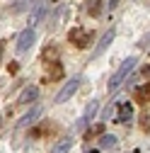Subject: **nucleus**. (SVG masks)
Returning a JSON list of instances; mask_svg holds the SVG:
<instances>
[{
    "mask_svg": "<svg viewBox=\"0 0 150 153\" xmlns=\"http://www.w3.org/2000/svg\"><path fill=\"white\" fill-rule=\"evenodd\" d=\"M41 117V107H34V109H29L27 114H24V117L20 119V122H17V129H24V126H32L36 119H39Z\"/></svg>",
    "mask_w": 150,
    "mask_h": 153,
    "instance_id": "obj_8",
    "label": "nucleus"
},
{
    "mask_svg": "<svg viewBox=\"0 0 150 153\" xmlns=\"http://www.w3.org/2000/svg\"><path fill=\"white\" fill-rule=\"evenodd\" d=\"M70 146H73V139H70V136H63L58 143L53 146V151H51V153H68V151H70Z\"/></svg>",
    "mask_w": 150,
    "mask_h": 153,
    "instance_id": "obj_11",
    "label": "nucleus"
},
{
    "mask_svg": "<svg viewBox=\"0 0 150 153\" xmlns=\"http://www.w3.org/2000/svg\"><path fill=\"white\" fill-rule=\"evenodd\" d=\"M49 12V3H44V0H41V3H36V7L32 10V17H29V22L32 25H39L41 20H44V15Z\"/></svg>",
    "mask_w": 150,
    "mask_h": 153,
    "instance_id": "obj_9",
    "label": "nucleus"
},
{
    "mask_svg": "<svg viewBox=\"0 0 150 153\" xmlns=\"http://www.w3.org/2000/svg\"><path fill=\"white\" fill-rule=\"evenodd\" d=\"M56 56H58V49L56 46H46L44 49V61H51V59H56Z\"/></svg>",
    "mask_w": 150,
    "mask_h": 153,
    "instance_id": "obj_14",
    "label": "nucleus"
},
{
    "mask_svg": "<svg viewBox=\"0 0 150 153\" xmlns=\"http://www.w3.org/2000/svg\"><path fill=\"white\" fill-rule=\"evenodd\" d=\"M49 75H51V78H61V75H63V68H61L58 63H56V66L51 68V73H49Z\"/></svg>",
    "mask_w": 150,
    "mask_h": 153,
    "instance_id": "obj_16",
    "label": "nucleus"
},
{
    "mask_svg": "<svg viewBox=\"0 0 150 153\" xmlns=\"http://www.w3.org/2000/svg\"><path fill=\"white\" fill-rule=\"evenodd\" d=\"M136 63H138V59H133V56H131V59H126V61L116 68V73L111 75V80H109V85H107V88H109V92H116V90L126 83V78H128L131 73H133Z\"/></svg>",
    "mask_w": 150,
    "mask_h": 153,
    "instance_id": "obj_1",
    "label": "nucleus"
},
{
    "mask_svg": "<svg viewBox=\"0 0 150 153\" xmlns=\"http://www.w3.org/2000/svg\"><path fill=\"white\" fill-rule=\"evenodd\" d=\"M99 146H102V148H114V146H116V136H114V134H102Z\"/></svg>",
    "mask_w": 150,
    "mask_h": 153,
    "instance_id": "obj_12",
    "label": "nucleus"
},
{
    "mask_svg": "<svg viewBox=\"0 0 150 153\" xmlns=\"http://www.w3.org/2000/svg\"><path fill=\"white\" fill-rule=\"evenodd\" d=\"M92 136H102V124H99V126H92V129H87L85 139H92Z\"/></svg>",
    "mask_w": 150,
    "mask_h": 153,
    "instance_id": "obj_15",
    "label": "nucleus"
},
{
    "mask_svg": "<svg viewBox=\"0 0 150 153\" xmlns=\"http://www.w3.org/2000/svg\"><path fill=\"white\" fill-rule=\"evenodd\" d=\"M34 42H36V32H34V27H29V29H24L20 34V39H17V51H22V53L29 51Z\"/></svg>",
    "mask_w": 150,
    "mask_h": 153,
    "instance_id": "obj_4",
    "label": "nucleus"
},
{
    "mask_svg": "<svg viewBox=\"0 0 150 153\" xmlns=\"http://www.w3.org/2000/svg\"><path fill=\"white\" fill-rule=\"evenodd\" d=\"M131 119H133V107L128 102H124L119 107V124H131Z\"/></svg>",
    "mask_w": 150,
    "mask_h": 153,
    "instance_id": "obj_10",
    "label": "nucleus"
},
{
    "mask_svg": "<svg viewBox=\"0 0 150 153\" xmlns=\"http://www.w3.org/2000/svg\"><path fill=\"white\" fill-rule=\"evenodd\" d=\"M97 109H99V102L97 100H92L87 107H85V112H82V117H80V122H78V126H85V124H90L92 119H95V114H97Z\"/></svg>",
    "mask_w": 150,
    "mask_h": 153,
    "instance_id": "obj_7",
    "label": "nucleus"
},
{
    "mask_svg": "<svg viewBox=\"0 0 150 153\" xmlns=\"http://www.w3.org/2000/svg\"><path fill=\"white\" fill-rule=\"evenodd\" d=\"M87 153H99V151H87Z\"/></svg>",
    "mask_w": 150,
    "mask_h": 153,
    "instance_id": "obj_19",
    "label": "nucleus"
},
{
    "mask_svg": "<svg viewBox=\"0 0 150 153\" xmlns=\"http://www.w3.org/2000/svg\"><path fill=\"white\" fill-rule=\"evenodd\" d=\"M68 39L78 46V49H85V46H90V42H92V32L85 29V27H73V29L68 32Z\"/></svg>",
    "mask_w": 150,
    "mask_h": 153,
    "instance_id": "obj_2",
    "label": "nucleus"
},
{
    "mask_svg": "<svg viewBox=\"0 0 150 153\" xmlns=\"http://www.w3.org/2000/svg\"><path fill=\"white\" fill-rule=\"evenodd\" d=\"M36 100H39V88H36V85L24 88V90L20 92V97H17V102H20V105H34Z\"/></svg>",
    "mask_w": 150,
    "mask_h": 153,
    "instance_id": "obj_6",
    "label": "nucleus"
},
{
    "mask_svg": "<svg viewBox=\"0 0 150 153\" xmlns=\"http://www.w3.org/2000/svg\"><path fill=\"white\" fill-rule=\"evenodd\" d=\"M3 49H5V46H3V44H0V59H3Z\"/></svg>",
    "mask_w": 150,
    "mask_h": 153,
    "instance_id": "obj_18",
    "label": "nucleus"
},
{
    "mask_svg": "<svg viewBox=\"0 0 150 153\" xmlns=\"http://www.w3.org/2000/svg\"><path fill=\"white\" fill-rule=\"evenodd\" d=\"M78 88H80V78H73V80H68V83L61 88V92L56 95V102H58V105H61V102H68V100L73 97V95L78 92Z\"/></svg>",
    "mask_w": 150,
    "mask_h": 153,
    "instance_id": "obj_3",
    "label": "nucleus"
},
{
    "mask_svg": "<svg viewBox=\"0 0 150 153\" xmlns=\"http://www.w3.org/2000/svg\"><path fill=\"white\" fill-rule=\"evenodd\" d=\"M87 12L97 17V15L102 12V0H90V3H87Z\"/></svg>",
    "mask_w": 150,
    "mask_h": 153,
    "instance_id": "obj_13",
    "label": "nucleus"
},
{
    "mask_svg": "<svg viewBox=\"0 0 150 153\" xmlns=\"http://www.w3.org/2000/svg\"><path fill=\"white\" fill-rule=\"evenodd\" d=\"M20 71V63H10V73H17Z\"/></svg>",
    "mask_w": 150,
    "mask_h": 153,
    "instance_id": "obj_17",
    "label": "nucleus"
},
{
    "mask_svg": "<svg viewBox=\"0 0 150 153\" xmlns=\"http://www.w3.org/2000/svg\"><path fill=\"white\" fill-rule=\"evenodd\" d=\"M114 36H116V29H114V27H111V29H107V32L102 34V39H99V44H97V49L92 51V56H95V59H97V56H102V53H104V51L109 49V44L114 42Z\"/></svg>",
    "mask_w": 150,
    "mask_h": 153,
    "instance_id": "obj_5",
    "label": "nucleus"
}]
</instances>
